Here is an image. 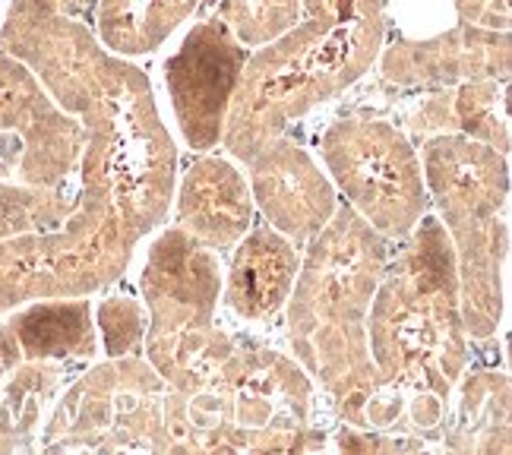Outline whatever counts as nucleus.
I'll use <instances>...</instances> for the list:
<instances>
[{
	"instance_id": "1",
	"label": "nucleus",
	"mask_w": 512,
	"mask_h": 455,
	"mask_svg": "<svg viewBox=\"0 0 512 455\" xmlns=\"http://www.w3.org/2000/svg\"><path fill=\"white\" fill-rule=\"evenodd\" d=\"M0 51L19 57L86 133L80 190L61 225L0 241V316L45 298H89L127 272L174 200L177 146L149 76L111 54L64 0H13Z\"/></svg>"
},
{
	"instance_id": "2",
	"label": "nucleus",
	"mask_w": 512,
	"mask_h": 455,
	"mask_svg": "<svg viewBox=\"0 0 512 455\" xmlns=\"http://www.w3.org/2000/svg\"><path fill=\"white\" fill-rule=\"evenodd\" d=\"M389 260V241L351 206L310 237L285 301V329L294 361L317 380L342 424L361 427L367 395L380 386L370 361L367 313Z\"/></svg>"
},
{
	"instance_id": "3",
	"label": "nucleus",
	"mask_w": 512,
	"mask_h": 455,
	"mask_svg": "<svg viewBox=\"0 0 512 455\" xmlns=\"http://www.w3.org/2000/svg\"><path fill=\"white\" fill-rule=\"evenodd\" d=\"M383 38L386 0H301L298 23L250 51L219 146L244 165L291 121L370 73Z\"/></svg>"
},
{
	"instance_id": "4",
	"label": "nucleus",
	"mask_w": 512,
	"mask_h": 455,
	"mask_svg": "<svg viewBox=\"0 0 512 455\" xmlns=\"http://www.w3.org/2000/svg\"><path fill=\"white\" fill-rule=\"evenodd\" d=\"M370 361L380 383L452 399L468 370V332L459 304L456 253L433 215L402 237L389 253L367 313Z\"/></svg>"
},
{
	"instance_id": "5",
	"label": "nucleus",
	"mask_w": 512,
	"mask_h": 455,
	"mask_svg": "<svg viewBox=\"0 0 512 455\" xmlns=\"http://www.w3.org/2000/svg\"><path fill=\"white\" fill-rule=\"evenodd\" d=\"M171 452H310L313 380L282 351L234 339L212 377L190 392L165 389Z\"/></svg>"
},
{
	"instance_id": "6",
	"label": "nucleus",
	"mask_w": 512,
	"mask_h": 455,
	"mask_svg": "<svg viewBox=\"0 0 512 455\" xmlns=\"http://www.w3.org/2000/svg\"><path fill=\"white\" fill-rule=\"evenodd\" d=\"M421 171L456 253L465 332L490 339L506 313L509 155L462 133H437L421 146Z\"/></svg>"
},
{
	"instance_id": "7",
	"label": "nucleus",
	"mask_w": 512,
	"mask_h": 455,
	"mask_svg": "<svg viewBox=\"0 0 512 455\" xmlns=\"http://www.w3.org/2000/svg\"><path fill=\"white\" fill-rule=\"evenodd\" d=\"M140 291L146 361L171 392L203 386L234 348V335L215 323L222 301L219 256L177 225L165 228L149 247Z\"/></svg>"
},
{
	"instance_id": "8",
	"label": "nucleus",
	"mask_w": 512,
	"mask_h": 455,
	"mask_svg": "<svg viewBox=\"0 0 512 455\" xmlns=\"http://www.w3.org/2000/svg\"><path fill=\"white\" fill-rule=\"evenodd\" d=\"M45 452H171L165 380L140 354L89 367L57 399L42 430Z\"/></svg>"
},
{
	"instance_id": "9",
	"label": "nucleus",
	"mask_w": 512,
	"mask_h": 455,
	"mask_svg": "<svg viewBox=\"0 0 512 455\" xmlns=\"http://www.w3.org/2000/svg\"><path fill=\"white\" fill-rule=\"evenodd\" d=\"M320 158L345 206L386 241H402L430 206L421 155L396 124L373 117L329 124L320 136Z\"/></svg>"
},
{
	"instance_id": "10",
	"label": "nucleus",
	"mask_w": 512,
	"mask_h": 455,
	"mask_svg": "<svg viewBox=\"0 0 512 455\" xmlns=\"http://www.w3.org/2000/svg\"><path fill=\"white\" fill-rule=\"evenodd\" d=\"M250 51L215 16L200 19L165 61V89L177 130L193 152L222 143L231 98L238 92Z\"/></svg>"
},
{
	"instance_id": "11",
	"label": "nucleus",
	"mask_w": 512,
	"mask_h": 455,
	"mask_svg": "<svg viewBox=\"0 0 512 455\" xmlns=\"http://www.w3.org/2000/svg\"><path fill=\"white\" fill-rule=\"evenodd\" d=\"M0 136L19 143L16 174L32 187H61L80 165L86 133L19 57L0 51Z\"/></svg>"
},
{
	"instance_id": "12",
	"label": "nucleus",
	"mask_w": 512,
	"mask_h": 455,
	"mask_svg": "<svg viewBox=\"0 0 512 455\" xmlns=\"http://www.w3.org/2000/svg\"><path fill=\"white\" fill-rule=\"evenodd\" d=\"M244 168L253 206L263 212L266 225L282 231L298 247L307 244L339 206V193L329 174L285 133L263 143L247 158Z\"/></svg>"
},
{
	"instance_id": "13",
	"label": "nucleus",
	"mask_w": 512,
	"mask_h": 455,
	"mask_svg": "<svg viewBox=\"0 0 512 455\" xmlns=\"http://www.w3.org/2000/svg\"><path fill=\"white\" fill-rule=\"evenodd\" d=\"M380 70L402 89H449L475 79H509V32L456 26L424 42H392Z\"/></svg>"
},
{
	"instance_id": "14",
	"label": "nucleus",
	"mask_w": 512,
	"mask_h": 455,
	"mask_svg": "<svg viewBox=\"0 0 512 455\" xmlns=\"http://www.w3.org/2000/svg\"><path fill=\"white\" fill-rule=\"evenodd\" d=\"M174 219L209 250H231L253 228V196L244 171L225 155H200L174 181Z\"/></svg>"
},
{
	"instance_id": "15",
	"label": "nucleus",
	"mask_w": 512,
	"mask_h": 455,
	"mask_svg": "<svg viewBox=\"0 0 512 455\" xmlns=\"http://www.w3.org/2000/svg\"><path fill=\"white\" fill-rule=\"evenodd\" d=\"M231 266L222 275V298L234 316L263 323L279 313L301 266V247L272 225H253L231 247Z\"/></svg>"
},
{
	"instance_id": "16",
	"label": "nucleus",
	"mask_w": 512,
	"mask_h": 455,
	"mask_svg": "<svg viewBox=\"0 0 512 455\" xmlns=\"http://www.w3.org/2000/svg\"><path fill=\"white\" fill-rule=\"evenodd\" d=\"M0 339L10 367L23 361H83L98 348L89 298H45L10 310Z\"/></svg>"
},
{
	"instance_id": "17",
	"label": "nucleus",
	"mask_w": 512,
	"mask_h": 455,
	"mask_svg": "<svg viewBox=\"0 0 512 455\" xmlns=\"http://www.w3.org/2000/svg\"><path fill=\"white\" fill-rule=\"evenodd\" d=\"M509 79H475L440 89L411 117V130L421 140L437 133H462L468 140L494 146L509 155V114H506Z\"/></svg>"
},
{
	"instance_id": "18",
	"label": "nucleus",
	"mask_w": 512,
	"mask_h": 455,
	"mask_svg": "<svg viewBox=\"0 0 512 455\" xmlns=\"http://www.w3.org/2000/svg\"><path fill=\"white\" fill-rule=\"evenodd\" d=\"M456 411L443 421V446L462 455L509 452V377L503 370H471L456 383Z\"/></svg>"
},
{
	"instance_id": "19",
	"label": "nucleus",
	"mask_w": 512,
	"mask_h": 455,
	"mask_svg": "<svg viewBox=\"0 0 512 455\" xmlns=\"http://www.w3.org/2000/svg\"><path fill=\"white\" fill-rule=\"evenodd\" d=\"M200 0H98L95 38L117 57H146L181 29Z\"/></svg>"
},
{
	"instance_id": "20",
	"label": "nucleus",
	"mask_w": 512,
	"mask_h": 455,
	"mask_svg": "<svg viewBox=\"0 0 512 455\" xmlns=\"http://www.w3.org/2000/svg\"><path fill=\"white\" fill-rule=\"evenodd\" d=\"M57 380H61L57 361H23L13 367L10 386L0 399V452L29 446Z\"/></svg>"
},
{
	"instance_id": "21",
	"label": "nucleus",
	"mask_w": 512,
	"mask_h": 455,
	"mask_svg": "<svg viewBox=\"0 0 512 455\" xmlns=\"http://www.w3.org/2000/svg\"><path fill=\"white\" fill-rule=\"evenodd\" d=\"M200 10L225 23L244 48H260L298 23L301 0H200Z\"/></svg>"
},
{
	"instance_id": "22",
	"label": "nucleus",
	"mask_w": 512,
	"mask_h": 455,
	"mask_svg": "<svg viewBox=\"0 0 512 455\" xmlns=\"http://www.w3.org/2000/svg\"><path fill=\"white\" fill-rule=\"evenodd\" d=\"M70 206L73 200L61 187H32L23 181L19 184L0 181V241L61 225Z\"/></svg>"
},
{
	"instance_id": "23",
	"label": "nucleus",
	"mask_w": 512,
	"mask_h": 455,
	"mask_svg": "<svg viewBox=\"0 0 512 455\" xmlns=\"http://www.w3.org/2000/svg\"><path fill=\"white\" fill-rule=\"evenodd\" d=\"M95 332L108 358L140 354L146 339V307L130 294H111L95 307Z\"/></svg>"
},
{
	"instance_id": "24",
	"label": "nucleus",
	"mask_w": 512,
	"mask_h": 455,
	"mask_svg": "<svg viewBox=\"0 0 512 455\" xmlns=\"http://www.w3.org/2000/svg\"><path fill=\"white\" fill-rule=\"evenodd\" d=\"M332 446L342 452H418L424 449V440L408 437V433H389V430H373V427H354L342 424L339 430H332Z\"/></svg>"
},
{
	"instance_id": "25",
	"label": "nucleus",
	"mask_w": 512,
	"mask_h": 455,
	"mask_svg": "<svg viewBox=\"0 0 512 455\" xmlns=\"http://www.w3.org/2000/svg\"><path fill=\"white\" fill-rule=\"evenodd\" d=\"M456 10L468 26L509 32V0H456Z\"/></svg>"
},
{
	"instance_id": "26",
	"label": "nucleus",
	"mask_w": 512,
	"mask_h": 455,
	"mask_svg": "<svg viewBox=\"0 0 512 455\" xmlns=\"http://www.w3.org/2000/svg\"><path fill=\"white\" fill-rule=\"evenodd\" d=\"M13 367H10V361H7V351H4V339H0V380L7 377Z\"/></svg>"
}]
</instances>
